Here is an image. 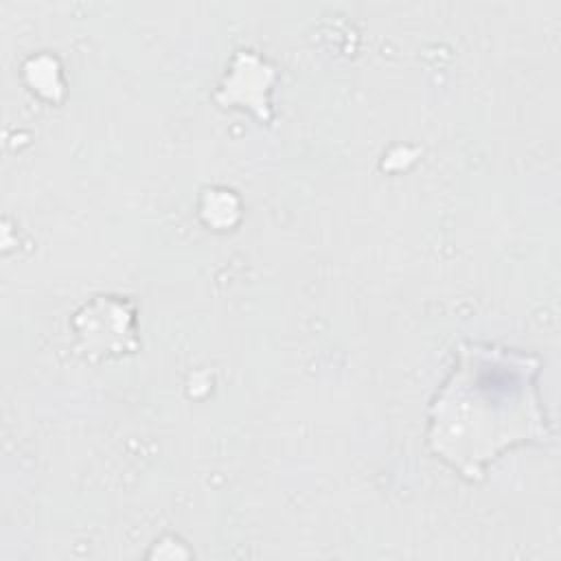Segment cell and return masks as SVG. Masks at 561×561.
Returning <instances> with one entry per match:
<instances>
[{"label": "cell", "mask_w": 561, "mask_h": 561, "mask_svg": "<svg viewBox=\"0 0 561 561\" xmlns=\"http://www.w3.org/2000/svg\"><path fill=\"white\" fill-rule=\"evenodd\" d=\"M539 359L497 344H465L430 408L427 443L465 478L504 449L548 438L535 377Z\"/></svg>", "instance_id": "1"}]
</instances>
